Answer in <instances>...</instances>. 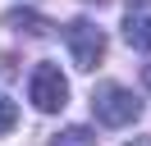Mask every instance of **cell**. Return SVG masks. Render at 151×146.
<instances>
[{"label":"cell","instance_id":"6","mask_svg":"<svg viewBox=\"0 0 151 146\" xmlns=\"http://www.w3.org/2000/svg\"><path fill=\"white\" fill-rule=\"evenodd\" d=\"M46 146H96V132H92V128H83V123H73V128H60Z\"/></svg>","mask_w":151,"mask_h":146},{"label":"cell","instance_id":"7","mask_svg":"<svg viewBox=\"0 0 151 146\" xmlns=\"http://www.w3.org/2000/svg\"><path fill=\"white\" fill-rule=\"evenodd\" d=\"M14 128H19V110H14V100L5 96V91H0V137L14 132Z\"/></svg>","mask_w":151,"mask_h":146},{"label":"cell","instance_id":"3","mask_svg":"<svg viewBox=\"0 0 151 146\" xmlns=\"http://www.w3.org/2000/svg\"><path fill=\"white\" fill-rule=\"evenodd\" d=\"M64 46H69V55H73V69H83V73H92L96 64L105 59V32L92 23V18L64 23Z\"/></svg>","mask_w":151,"mask_h":146},{"label":"cell","instance_id":"8","mask_svg":"<svg viewBox=\"0 0 151 146\" xmlns=\"http://www.w3.org/2000/svg\"><path fill=\"white\" fill-rule=\"evenodd\" d=\"M142 87H147V96H151V64L142 69Z\"/></svg>","mask_w":151,"mask_h":146},{"label":"cell","instance_id":"1","mask_svg":"<svg viewBox=\"0 0 151 146\" xmlns=\"http://www.w3.org/2000/svg\"><path fill=\"white\" fill-rule=\"evenodd\" d=\"M92 110H96V123H105V128H128L133 119L142 114V96H133V91L119 87V82H96Z\"/></svg>","mask_w":151,"mask_h":146},{"label":"cell","instance_id":"5","mask_svg":"<svg viewBox=\"0 0 151 146\" xmlns=\"http://www.w3.org/2000/svg\"><path fill=\"white\" fill-rule=\"evenodd\" d=\"M5 27H14V32H28V36H41V41L60 32L50 18H41V14H37V9H9V14H5Z\"/></svg>","mask_w":151,"mask_h":146},{"label":"cell","instance_id":"2","mask_svg":"<svg viewBox=\"0 0 151 146\" xmlns=\"http://www.w3.org/2000/svg\"><path fill=\"white\" fill-rule=\"evenodd\" d=\"M28 100L41 114H60V110L69 105V82H64V73H60V64H37V69L28 73Z\"/></svg>","mask_w":151,"mask_h":146},{"label":"cell","instance_id":"9","mask_svg":"<svg viewBox=\"0 0 151 146\" xmlns=\"http://www.w3.org/2000/svg\"><path fill=\"white\" fill-rule=\"evenodd\" d=\"M124 146H151V137H133V142H124Z\"/></svg>","mask_w":151,"mask_h":146},{"label":"cell","instance_id":"4","mask_svg":"<svg viewBox=\"0 0 151 146\" xmlns=\"http://www.w3.org/2000/svg\"><path fill=\"white\" fill-rule=\"evenodd\" d=\"M124 41L133 50H151V0H133L124 14Z\"/></svg>","mask_w":151,"mask_h":146}]
</instances>
